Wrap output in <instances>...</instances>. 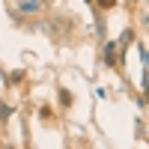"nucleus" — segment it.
I'll use <instances>...</instances> for the list:
<instances>
[]
</instances>
